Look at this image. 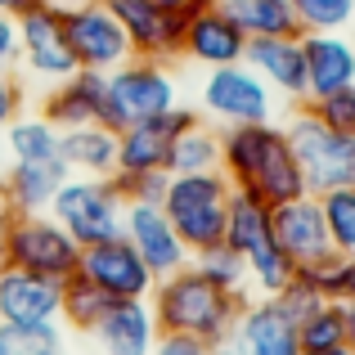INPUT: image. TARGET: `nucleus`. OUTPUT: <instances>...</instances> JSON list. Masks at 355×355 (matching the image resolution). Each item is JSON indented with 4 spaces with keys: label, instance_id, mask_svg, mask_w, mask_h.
Here are the masks:
<instances>
[{
    "label": "nucleus",
    "instance_id": "7c9ffc66",
    "mask_svg": "<svg viewBox=\"0 0 355 355\" xmlns=\"http://www.w3.org/2000/svg\"><path fill=\"white\" fill-rule=\"evenodd\" d=\"M297 342L302 351H329L347 347V324H342V302H320L302 324H297Z\"/></svg>",
    "mask_w": 355,
    "mask_h": 355
},
{
    "label": "nucleus",
    "instance_id": "473e14b6",
    "mask_svg": "<svg viewBox=\"0 0 355 355\" xmlns=\"http://www.w3.org/2000/svg\"><path fill=\"white\" fill-rule=\"evenodd\" d=\"M320 207H324V225H329V243L355 257V184L320 193Z\"/></svg>",
    "mask_w": 355,
    "mask_h": 355
},
{
    "label": "nucleus",
    "instance_id": "bb28decb",
    "mask_svg": "<svg viewBox=\"0 0 355 355\" xmlns=\"http://www.w3.org/2000/svg\"><path fill=\"white\" fill-rule=\"evenodd\" d=\"M193 171H220V130L207 121L180 130L171 144V175H193Z\"/></svg>",
    "mask_w": 355,
    "mask_h": 355
},
{
    "label": "nucleus",
    "instance_id": "f704fd0d",
    "mask_svg": "<svg viewBox=\"0 0 355 355\" xmlns=\"http://www.w3.org/2000/svg\"><path fill=\"white\" fill-rule=\"evenodd\" d=\"M306 113L315 121H324L329 130H342V135H355V86L351 90H333V95L306 99Z\"/></svg>",
    "mask_w": 355,
    "mask_h": 355
},
{
    "label": "nucleus",
    "instance_id": "e433bc0d",
    "mask_svg": "<svg viewBox=\"0 0 355 355\" xmlns=\"http://www.w3.org/2000/svg\"><path fill=\"white\" fill-rule=\"evenodd\" d=\"M270 302H275V306H279V311H284V315H288V320H293V324H302L306 315H311L315 306L324 302V297L315 293V288L306 284L302 275H293V279H288V288H279V293L270 297Z\"/></svg>",
    "mask_w": 355,
    "mask_h": 355
},
{
    "label": "nucleus",
    "instance_id": "c756f323",
    "mask_svg": "<svg viewBox=\"0 0 355 355\" xmlns=\"http://www.w3.org/2000/svg\"><path fill=\"white\" fill-rule=\"evenodd\" d=\"M0 355H68L59 324H0Z\"/></svg>",
    "mask_w": 355,
    "mask_h": 355
},
{
    "label": "nucleus",
    "instance_id": "a878e982",
    "mask_svg": "<svg viewBox=\"0 0 355 355\" xmlns=\"http://www.w3.org/2000/svg\"><path fill=\"white\" fill-rule=\"evenodd\" d=\"M297 275H302L324 302H351L355 297V257L351 252L329 248L324 257H315L311 266H297Z\"/></svg>",
    "mask_w": 355,
    "mask_h": 355
},
{
    "label": "nucleus",
    "instance_id": "c03bdc74",
    "mask_svg": "<svg viewBox=\"0 0 355 355\" xmlns=\"http://www.w3.org/2000/svg\"><path fill=\"white\" fill-rule=\"evenodd\" d=\"M5 225H9V211H0V270L9 266V234H5Z\"/></svg>",
    "mask_w": 355,
    "mask_h": 355
},
{
    "label": "nucleus",
    "instance_id": "de8ad7c7",
    "mask_svg": "<svg viewBox=\"0 0 355 355\" xmlns=\"http://www.w3.org/2000/svg\"><path fill=\"white\" fill-rule=\"evenodd\" d=\"M0 211H5V202H0Z\"/></svg>",
    "mask_w": 355,
    "mask_h": 355
},
{
    "label": "nucleus",
    "instance_id": "37998d69",
    "mask_svg": "<svg viewBox=\"0 0 355 355\" xmlns=\"http://www.w3.org/2000/svg\"><path fill=\"white\" fill-rule=\"evenodd\" d=\"M32 5H41V0H0V14H9V18H18V14H27Z\"/></svg>",
    "mask_w": 355,
    "mask_h": 355
},
{
    "label": "nucleus",
    "instance_id": "6e6552de",
    "mask_svg": "<svg viewBox=\"0 0 355 355\" xmlns=\"http://www.w3.org/2000/svg\"><path fill=\"white\" fill-rule=\"evenodd\" d=\"M5 234H9V266H14V270L59 279V284L77 275L81 243H72V234L50 216V211H36V216H9Z\"/></svg>",
    "mask_w": 355,
    "mask_h": 355
},
{
    "label": "nucleus",
    "instance_id": "79ce46f5",
    "mask_svg": "<svg viewBox=\"0 0 355 355\" xmlns=\"http://www.w3.org/2000/svg\"><path fill=\"white\" fill-rule=\"evenodd\" d=\"M342 324H347V347L355 351V297H351V302H342Z\"/></svg>",
    "mask_w": 355,
    "mask_h": 355
},
{
    "label": "nucleus",
    "instance_id": "dca6fc26",
    "mask_svg": "<svg viewBox=\"0 0 355 355\" xmlns=\"http://www.w3.org/2000/svg\"><path fill=\"white\" fill-rule=\"evenodd\" d=\"M243 63H248L284 104H293V108L306 104V50H302V36H252Z\"/></svg>",
    "mask_w": 355,
    "mask_h": 355
},
{
    "label": "nucleus",
    "instance_id": "a18cd8bd",
    "mask_svg": "<svg viewBox=\"0 0 355 355\" xmlns=\"http://www.w3.org/2000/svg\"><path fill=\"white\" fill-rule=\"evenodd\" d=\"M41 5H50V9H59V14H68V9H81V5H90V0H41Z\"/></svg>",
    "mask_w": 355,
    "mask_h": 355
},
{
    "label": "nucleus",
    "instance_id": "ea45409f",
    "mask_svg": "<svg viewBox=\"0 0 355 355\" xmlns=\"http://www.w3.org/2000/svg\"><path fill=\"white\" fill-rule=\"evenodd\" d=\"M18 68V18L0 14V72Z\"/></svg>",
    "mask_w": 355,
    "mask_h": 355
},
{
    "label": "nucleus",
    "instance_id": "f3484780",
    "mask_svg": "<svg viewBox=\"0 0 355 355\" xmlns=\"http://www.w3.org/2000/svg\"><path fill=\"white\" fill-rule=\"evenodd\" d=\"M63 311V284L45 275L5 266L0 270V324H59Z\"/></svg>",
    "mask_w": 355,
    "mask_h": 355
},
{
    "label": "nucleus",
    "instance_id": "b1692460",
    "mask_svg": "<svg viewBox=\"0 0 355 355\" xmlns=\"http://www.w3.org/2000/svg\"><path fill=\"white\" fill-rule=\"evenodd\" d=\"M59 157L81 175H113L117 171V130H108L104 121L59 130Z\"/></svg>",
    "mask_w": 355,
    "mask_h": 355
},
{
    "label": "nucleus",
    "instance_id": "5701e85b",
    "mask_svg": "<svg viewBox=\"0 0 355 355\" xmlns=\"http://www.w3.org/2000/svg\"><path fill=\"white\" fill-rule=\"evenodd\" d=\"M104 95H108V72L77 68L68 81H59V86L45 90L41 117L54 121L59 130L86 126V121H99V117H104Z\"/></svg>",
    "mask_w": 355,
    "mask_h": 355
},
{
    "label": "nucleus",
    "instance_id": "c9c22d12",
    "mask_svg": "<svg viewBox=\"0 0 355 355\" xmlns=\"http://www.w3.org/2000/svg\"><path fill=\"white\" fill-rule=\"evenodd\" d=\"M171 171H113L108 184L117 189L121 202H162Z\"/></svg>",
    "mask_w": 355,
    "mask_h": 355
},
{
    "label": "nucleus",
    "instance_id": "423d86ee",
    "mask_svg": "<svg viewBox=\"0 0 355 355\" xmlns=\"http://www.w3.org/2000/svg\"><path fill=\"white\" fill-rule=\"evenodd\" d=\"M288 139H293V153L302 162L311 193H333V189H351L355 184V135L329 130L324 121H315L297 104L293 117H288Z\"/></svg>",
    "mask_w": 355,
    "mask_h": 355
},
{
    "label": "nucleus",
    "instance_id": "4c0bfd02",
    "mask_svg": "<svg viewBox=\"0 0 355 355\" xmlns=\"http://www.w3.org/2000/svg\"><path fill=\"white\" fill-rule=\"evenodd\" d=\"M153 355H216L207 338H193V333H157Z\"/></svg>",
    "mask_w": 355,
    "mask_h": 355
},
{
    "label": "nucleus",
    "instance_id": "0eeeda50",
    "mask_svg": "<svg viewBox=\"0 0 355 355\" xmlns=\"http://www.w3.org/2000/svg\"><path fill=\"white\" fill-rule=\"evenodd\" d=\"M50 216L72 234V243L90 248V243H108L121 234L126 202L117 198L108 175H68L50 202Z\"/></svg>",
    "mask_w": 355,
    "mask_h": 355
},
{
    "label": "nucleus",
    "instance_id": "a19ab883",
    "mask_svg": "<svg viewBox=\"0 0 355 355\" xmlns=\"http://www.w3.org/2000/svg\"><path fill=\"white\" fill-rule=\"evenodd\" d=\"M153 5L171 9V14H184V18H193V14H202V9H211L216 0H153Z\"/></svg>",
    "mask_w": 355,
    "mask_h": 355
},
{
    "label": "nucleus",
    "instance_id": "c85d7f7f",
    "mask_svg": "<svg viewBox=\"0 0 355 355\" xmlns=\"http://www.w3.org/2000/svg\"><path fill=\"white\" fill-rule=\"evenodd\" d=\"M113 306V297L104 293L99 284H90L86 275H72V279H63V311H59V320L68 324V329H81V333H90L99 324V315Z\"/></svg>",
    "mask_w": 355,
    "mask_h": 355
},
{
    "label": "nucleus",
    "instance_id": "f257e3e1",
    "mask_svg": "<svg viewBox=\"0 0 355 355\" xmlns=\"http://www.w3.org/2000/svg\"><path fill=\"white\" fill-rule=\"evenodd\" d=\"M220 171L239 193H252L266 207L311 193L302 162L293 153V139H288V126H279V121L225 126L220 130Z\"/></svg>",
    "mask_w": 355,
    "mask_h": 355
},
{
    "label": "nucleus",
    "instance_id": "a211bd4d",
    "mask_svg": "<svg viewBox=\"0 0 355 355\" xmlns=\"http://www.w3.org/2000/svg\"><path fill=\"white\" fill-rule=\"evenodd\" d=\"M248 54V32L225 14L220 5L202 9L184 23V45H180V59L202 63V68H225V63H243Z\"/></svg>",
    "mask_w": 355,
    "mask_h": 355
},
{
    "label": "nucleus",
    "instance_id": "6ab92c4d",
    "mask_svg": "<svg viewBox=\"0 0 355 355\" xmlns=\"http://www.w3.org/2000/svg\"><path fill=\"white\" fill-rule=\"evenodd\" d=\"M270 225H275L279 248L293 257V266H311L315 257H324V252L333 248L329 225H324L320 193H302V198H293V202L270 207Z\"/></svg>",
    "mask_w": 355,
    "mask_h": 355
},
{
    "label": "nucleus",
    "instance_id": "58836bf2",
    "mask_svg": "<svg viewBox=\"0 0 355 355\" xmlns=\"http://www.w3.org/2000/svg\"><path fill=\"white\" fill-rule=\"evenodd\" d=\"M23 117V86L9 72H0V135L9 130V121Z\"/></svg>",
    "mask_w": 355,
    "mask_h": 355
},
{
    "label": "nucleus",
    "instance_id": "72a5a7b5",
    "mask_svg": "<svg viewBox=\"0 0 355 355\" xmlns=\"http://www.w3.org/2000/svg\"><path fill=\"white\" fill-rule=\"evenodd\" d=\"M193 270L207 275L211 284L225 288V293H243V297H248V266H243V257H239V252H230L225 243H220V248L198 252V257H193Z\"/></svg>",
    "mask_w": 355,
    "mask_h": 355
},
{
    "label": "nucleus",
    "instance_id": "2f4dec72",
    "mask_svg": "<svg viewBox=\"0 0 355 355\" xmlns=\"http://www.w3.org/2000/svg\"><path fill=\"white\" fill-rule=\"evenodd\" d=\"M302 32H347L355 27V0H288Z\"/></svg>",
    "mask_w": 355,
    "mask_h": 355
},
{
    "label": "nucleus",
    "instance_id": "39448f33",
    "mask_svg": "<svg viewBox=\"0 0 355 355\" xmlns=\"http://www.w3.org/2000/svg\"><path fill=\"white\" fill-rule=\"evenodd\" d=\"M180 104L171 68L162 59H126L121 68L108 72V95H104V126L126 130L135 121H153Z\"/></svg>",
    "mask_w": 355,
    "mask_h": 355
},
{
    "label": "nucleus",
    "instance_id": "49530a36",
    "mask_svg": "<svg viewBox=\"0 0 355 355\" xmlns=\"http://www.w3.org/2000/svg\"><path fill=\"white\" fill-rule=\"evenodd\" d=\"M302 355H355L351 347H329V351H302Z\"/></svg>",
    "mask_w": 355,
    "mask_h": 355
},
{
    "label": "nucleus",
    "instance_id": "4468645a",
    "mask_svg": "<svg viewBox=\"0 0 355 355\" xmlns=\"http://www.w3.org/2000/svg\"><path fill=\"white\" fill-rule=\"evenodd\" d=\"M121 239H130V248L144 257V266L153 270V279H166L175 270L189 266V248L180 243V234L171 230L162 202H126L121 216Z\"/></svg>",
    "mask_w": 355,
    "mask_h": 355
},
{
    "label": "nucleus",
    "instance_id": "f03ea898",
    "mask_svg": "<svg viewBox=\"0 0 355 355\" xmlns=\"http://www.w3.org/2000/svg\"><path fill=\"white\" fill-rule=\"evenodd\" d=\"M148 306H153V320L162 333H193V338H207L211 347H225V338L234 333L248 297L243 293H225L216 288L207 275L193 270V261L175 275L157 279L153 293H148Z\"/></svg>",
    "mask_w": 355,
    "mask_h": 355
},
{
    "label": "nucleus",
    "instance_id": "ddd939ff",
    "mask_svg": "<svg viewBox=\"0 0 355 355\" xmlns=\"http://www.w3.org/2000/svg\"><path fill=\"white\" fill-rule=\"evenodd\" d=\"M113 9V18L121 23L130 41V59H180L184 45V14H171V9L153 5V0H104Z\"/></svg>",
    "mask_w": 355,
    "mask_h": 355
},
{
    "label": "nucleus",
    "instance_id": "cd10ccee",
    "mask_svg": "<svg viewBox=\"0 0 355 355\" xmlns=\"http://www.w3.org/2000/svg\"><path fill=\"white\" fill-rule=\"evenodd\" d=\"M5 144L14 162H50L59 157V126L45 117H14L5 130Z\"/></svg>",
    "mask_w": 355,
    "mask_h": 355
},
{
    "label": "nucleus",
    "instance_id": "20e7f679",
    "mask_svg": "<svg viewBox=\"0 0 355 355\" xmlns=\"http://www.w3.org/2000/svg\"><path fill=\"white\" fill-rule=\"evenodd\" d=\"M225 248L239 252L248 266V288H257L261 297H275L279 288H288V279L297 275L293 257L279 248L275 225H270V207L252 193L230 198V220H225Z\"/></svg>",
    "mask_w": 355,
    "mask_h": 355
},
{
    "label": "nucleus",
    "instance_id": "9d476101",
    "mask_svg": "<svg viewBox=\"0 0 355 355\" xmlns=\"http://www.w3.org/2000/svg\"><path fill=\"white\" fill-rule=\"evenodd\" d=\"M63 36H68V50H72V59H77V68L113 72L130 59V41H126L121 23L113 18V9H108L104 0L68 9V14H63Z\"/></svg>",
    "mask_w": 355,
    "mask_h": 355
},
{
    "label": "nucleus",
    "instance_id": "393cba45",
    "mask_svg": "<svg viewBox=\"0 0 355 355\" xmlns=\"http://www.w3.org/2000/svg\"><path fill=\"white\" fill-rule=\"evenodd\" d=\"M216 5L248 32V41L252 36H302V23L288 0H216Z\"/></svg>",
    "mask_w": 355,
    "mask_h": 355
},
{
    "label": "nucleus",
    "instance_id": "1a4fd4ad",
    "mask_svg": "<svg viewBox=\"0 0 355 355\" xmlns=\"http://www.w3.org/2000/svg\"><path fill=\"white\" fill-rule=\"evenodd\" d=\"M279 95L248 68V63H225L211 68L202 81V113L216 117L220 126H248V121H275Z\"/></svg>",
    "mask_w": 355,
    "mask_h": 355
},
{
    "label": "nucleus",
    "instance_id": "09e8293b",
    "mask_svg": "<svg viewBox=\"0 0 355 355\" xmlns=\"http://www.w3.org/2000/svg\"><path fill=\"white\" fill-rule=\"evenodd\" d=\"M351 41H355V32H351Z\"/></svg>",
    "mask_w": 355,
    "mask_h": 355
},
{
    "label": "nucleus",
    "instance_id": "2eb2a0df",
    "mask_svg": "<svg viewBox=\"0 0 355 355\" xmlns=\"http://www.w3.org/2000/svg\"><path fill=\"white\" fill-rule=\"evenodd\" d=\"M216 355H302V342H297V324L270 297H261L243 306L234 333Z\"/></svg>",
    "mask_w": 355,
    "mask_h": 355
},
{
    "label": "nucleus",
    "instance_id": "7ed1b4c3",
    "mask_svg": "<svg viewBox=\"0 0 355 355\" xmlns=\"http://www.w3.org/2000/svg\"><path fill=\"white\" fill-rule=\"evenodd\" d=\"M230 198L234 184L225 171H193V175H171L162 193V211L171 230L189 248V257L225 243V220H230Z\"/></svg>",
    "mask_w": 355,
    "mask_h": 355
},
{
    "label": "nucleus",
    "instance_id": "f8f14e48",
    "mask_svg": "<svg viewBox=\"0 0 355 355\" xmlns=\"http://www.w3.org/2000/svg\"><path fill=\"white\" fill-rule=\"evenodd\" d=\"M77 275H86L90 284H99L113 302H148V293H153V270L144 266V257H139L135 248H130V239H108V243H90V248H81V266Z\"/></svg>",
    "mask_w": 355,
    "mask_h": 355
},
{
    "label": "nucleus",
    "instance_id": "9b49d317",
    "mask_svg": "<svg viewBox=\"0 0 355 355\" xmlns=\"http://www.w3.org/2000/svg\"><path fill=\"white\" fill-rule=\"evenodd\" d=\"M18 63L32 77H41L45 86H59V81H68L77 72V59L68 50L59 9L32 5L27 14H18Z\"/></svg>",
    "mask_w": 355,
    "mask_h": 355
},
{
    "label": "nucleus",
    "instance_id": "aec40b11",
    "mask_svg": "<svg viewBox=\"0 0 355 355\" xmlns=\"http://www.w3.org/2000/svg\"><path fill=\"white\" fill-rule=\"evenodd\" d=\"M68 175H72V166L63 157H50V162H9V171L0 175V202H5L9 216L50 211L54 193L63 189Z\"/></svg>",
    "mask_w": 355,
    "mask_h": 355
},
{
    "label": "nucleus",
    "instance_id": "412c9836",
    "mask_svg": "<svg viewBox=\"0 0 355 355\" xmlns=\"http://www.w3.org/2000/svg\"><path fill=\"white\" fill-rule=\"evenodd\" d=\"M306 50V99L355 86V41L347 32H302Z\"/></svg>",
    "mask_w": 355,
    "mask_h": 355
},
{
    "label": "nucleus",
    "instance_id": "4be33fe9",
    "mask_svg": "<svg viewBox=\"0 0 355 355\" xmlns=\"http://www.w3.org/2000/svg\"><path fill=\"white\" fill-rule=\"evenodd\" d=\"M157 333L162 329H157L148 302H113L90 329V338H95L99 355H153Z\"/></svg>",
    "mask_w": 355,
    "mask_h": 355
}]
</instances>
